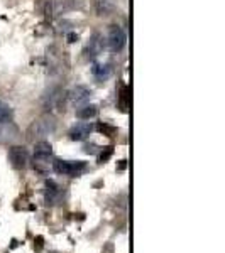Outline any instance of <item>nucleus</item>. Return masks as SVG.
Here are the masks:
<instances>
[{
    "label": "nucleus",
    "mask_w": 225,
    "mask_h": 253,
    "mask_svg": "<svg viewBox=\"0 0 225 253\" xmlns=\"http://www.w3.org/2000/svg\"><path fill=\"white\" fill-rule=\"evenodd\" d=\"M56 130V120L53 117L49 115H44L38 118L36 122H32L31 126L27 128V137L29 138H43L49 135V133H53Z\"/></svg>",
    "instance_id": "1"
},
{
    "label": "nucleus",
    "mask_w": 225,
    "mask_h": 253,
    "mask_svg": "<svg viewBox=\"0 0 225 253\" xmlns=\"http://www.w3.org/2000/svg\"><path fill=\"white\" fill-rule=\"evenodd\" d=\"M53 169H55V172L61 175L76 177L87 169V164L83 161H55L53 162Z\"/></svg>",
    "instance_id": "2"
},
{
    "label": "nucleus",
    "mask_w": 225,
    "mask_h": 253,
    "mask_svg": "<svg viewBox=\"0 0 225 253\" xmlns=\"http://www.w3.org/2000/svg\"><path fill=\"white\" fill-rule=\"evenodd\" d=\"M125 42H127V36H125L124 29H122L120 26H110L109 36H107V44H109L110 51L120 52L122 49L125 47Z\"/></svg>",
    "instance_id": "3"
},
{
    "label": "nucleus",
    "mask_w": 225,
    "mask_h": 253,
    "mask_svg": "<svg viewBox=\"0 0 225 253\" xmlns=\"http://www.w3.org/2000/svg\"><path fill=\"white\" fill-rule=\"evenodd\" d=\"M90 96H92V89L85 86V84H78V86H75L71 89V93H69V101L75 107H83V105L88 103Z\"/></svg>",
    "instance_id": "4"
},
{
    "label": "nucleus",
    "mask_w": 225,
    "mask_h": 253,
    "mask_svg": "<svg viewBox=\"0 0 225 253\" xmlns=\"http://www.w3.org/2000/svg\"><path fill=\"white\" fill-rule=\"evenodd\" d=\"M9 161L12 162V166L15 169H24L27 166V161H29V156H27V150L20 145H14L9 149Z\"/></svg>",
    "instance_id": "5"
},
{
    "label": "nucleus",
    "mask_w": 225,
    "mask_h": 253,
    "mask_svg": "<svg viewBox=\"0 0 225 253\" xmlns=\"http://www.w3.org/2000/svg\"><path fill=\"white\" fill-rule=\"evenodd\" d=\"M63 96L64 91L61 88H53L51 91H48L46 98H44V108H46V112H51V110L61 107Z\"/></svg>",
    "instance_id": "6"
},
{
    "label": "nucleus",
    "mask_w": 225,
    "mask_h": 253,
    "mask_svg": "<svg viewBox=\"0 0 225 253\" xmlns=\"http://www.w3.org/2000/svg\"><path fill=\"white\" fill-rule=\"evenodd\" d=\"M53 156V145L46 140L36 142L34 145V161L39 162H46Z\"/></svg>",
    "instance_id": "7"
},
{
    "label": "nucleus",
    "mask_w": 225,
    "mask_h": 253,
    "mask_svg": "<svg viewBox=\"0 0 225 253\" xmlns=\"http://www.w3.org/2000/svg\"><path fill=\"white\" fill-rule=\"evenodd\" d=\"M92 125L90 124H76L75 126H73L71 130H69V138L71 140H85V138H88V135L92 133Z\"/></svg>",
    "instance_id": "8"
},
{
    "label": "nucleus",
    "mask_w": 225,
    "mask_h": 253,
    "mask_svg": "<svg viewBox=\"0 0 225 253\" xmlns=\"http://www.w3.org/2000/svg\"><path fill=\"white\" fill-rule=\"evenodd\" d=\"M102 51H104V38L100 34H93L88 42V56L97 58V56L102 54Z\"/></svg>",
    "instance_id": "9"
},
{
    "label": "nucleus",
    "mask_w": 225,
    "mask_h": 253,
    "mask_svg": "<svg viewBox=\"0 0 225 253\" xmlns=\"http://www.w3.org/2000/svg\"><path fill=\"white\" fill-rule=\"evenodd\" d=\"M61 196L59 186L55 181H48L46 182V201L48 205H55V201Z\"/></svg>",
    "instance_id": "10"
},
{
    "label": "nucleus",
    "mask_w": 225,
    "mask_h": 253,
    "mask_svg": "<svg viewBox=\"0 0 225 253\" xmlns=\"http://www.w3.org/2000/svg\"><path fill=\"white\" fill-rule=\"evenodd\" d=\"M98 110L95 105H83V107H78V112H76V117L81 118V120H90V118L97 117Z\"/></svg>",
    "instance_id": "11"
},
{
    "label": "nucleus",
    "mask_w": 225,
    "mask_h": 253,
    "mask_svg": "<svg viewBox=\"0 0 225 253\" xmlns=\"http://www.w3.org/2000/svg\"><path fill=\"white\" fill-rule=\"evenodd\" d=\"M110 73H112V68L109 64H95L93 66V76L98 81H105L110 76Z\"/></svg>",
    "instance_id": "12"
},
{
    "label": "nucleus",
    "mask_w": 225,
    "mask_h": 253,
    "mask_svg": "<svg viewBox=\"0 0 225 253\" xmlns=\"http://www.w3.org/2000/svg\"><path fill=\"white\" fill-rule=\"evenodd\" d=\"M12 120V108L7 103L0 101V125H5Z\"/></svg>",
    "instance_id": "13"
},
{
    "label": "nucleus",
    "mask_w": 225,
    "mask_h": 253,
    "mask_svg": "<svg viewBox=\"0 0 225 253\" xmlns=\"http://www.w3.org/2000/svg\"><path fill=\"white\" fill-rule=\"evenodd\" d=\"M107 9H110L107 0H102V2L98 3V10H100V15H104V12H107Z\"/></svg>",
    "instance_id": "14"
},
{
    "label": "nucleus",
    "mask_w": 225,
    "mask_h": 253,
    "mask_svg": "<svg viewBox=\"0 0 225 253\" xmlns=\"http://www.w3.org/2000/svg\"><path fill=\"white\" fill-rule=\"evenodd\" d=\"M110 156H112V147H107V152L102 154V156H100V162H105Z\"/></svg>",
    "instance_id": "15"
},
{
    "label": "nucleus",
    "mask_w": 225,
    "mask_h": 253,
    "mask_svg": "<svg viewBox=\"0 0 225 253\" xmlns=\"http://www.w3.org/2000/svg\"><path fill=\"white\" fill-rule=\"evenodd\" d=\"M66 39H68V42L71 44V42H75V41H78V34H75V32H69V34L66 36Z\"/></svg>",
    "instance_id": "16"
}]
</instances>
